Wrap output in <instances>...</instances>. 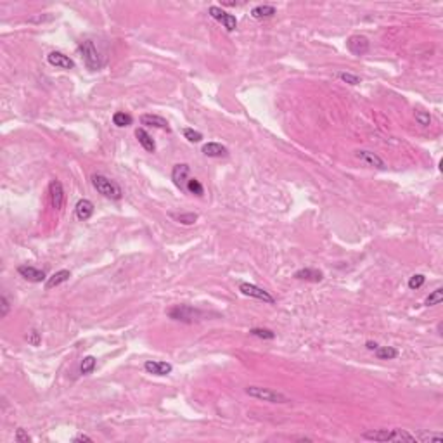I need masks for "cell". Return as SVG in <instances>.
I'll list each match as a JSON object with an SVG mask.
<instances>
[{
    "mask_svg": "<svg viewBox=\"0 0 443 443\" xmlns=\"http://www.w3.org/2000/svg\"><path fill=\"white\" fill-rule=\"evenodd\" d=\"M362 438L372 441H417L416 434H410L407 429H374V431H365Z\"/></svg>",
    "mask_w": 443,
    "mask_h": 443,
    "instance_id": "obj_1",
    "label": "cell"
},
{
    "mask_svg": "<svg viewBox=\"0 0 443 443\" xmlns=\"http://www.w3.org/2000/svg\"><path fill=\"white\" fill-rule=\"evenodd\" d=\"M92 185L97 192L103 194V196L108 199H113V201H118V199H121V196H123V190H121L120 184L113 180V178L101 175V173L92 175Z\"/></svg>",
    "mask_w": 443,
    "mask_h": 443,
    "instance_id": "obj_2",
    "label": "cell"
},
{
    "mask_svg": "<svg viewBox=\"0 0 443 443\" xmlns=\"http://www.w3.org/2000/svg\"><path fill=\"white\" fill-rule=\"evenodd\" d=\"M168 317L177 322H185V324H192L201 320L203 317H206V314L203 310H199L196 307H190V305H177V307L170 308Z\"/></svg>",
    "mask_w": 443,
    "mask_h": 443,
    "instance_id": "obj_3",
    "label": "cell"
},
{
    "mask_svg": "<svg viewBox=\"0 0 443 443\" xmlns=\"http://www.w3.org/2000/svg\"><path fill=\"white\" fill-rule=\"evenodd\" d=\"M78 52H80V56H82L85 66H87L90 71H97L103 68V64H104L103 56L99 54V51H97V47L93 45L92 40H85V42L80 43Z\"/></svg>",
    "mask_w": 443,
    "mask_h": 443,
    "instance_id": "obj_4",
    "label": "cell"
},
{
    "mask_svg": "<svg viewBox=\"0 0 443 443\" xmlns=\"http://www.w3.org/2000/svg\"><path fill=\"white\" fill-rule=\"evenodd\" d=\"M244 391L246 395H250L251 398L268 402V404H287V402H291L284 393L275 391V389H270V388H262V386H246Z\"/></svg>",
    "mask_w": 443,
    "mask_h": 443,
    "instance_id": "obj_5",
    "label": "cell"
},
{
    "mask_svg": "<svg viewBox=\"0 0 443 443\" xmlns=\"http://www.w3.org/2000/svg\"><path fill=\"white\" fill-rule=\"evenodd\" d=\"M239 291H241L244 296L260 300V302H263V303H268V305L275 303V298L270 294V292L262 289V287H258V286H255V284H251V282H241L239 284Z\"/></svg>",
    "mask_w": 443,
    "mask_h": 443,
    "instance_id": "obj_6",
    "label": "cell"
},
{
    "mask_svg": "<svg viewBox=\"0 0 443 443\" xmlns=\"http://www.w3.org/2000/svg\"><path fill=\"white\" fill-rule=\"evenodd\" d=\"M208 12H210L211 18L217 19L218 23L223 24V28H225L227 31H234L235 28H237V19H235V16L229 14V12H225L223 9H220V7L211 6L208 9Z\"/></svg>",
    "mask_w": 443,
    "mask_h": 443,
    "instance_id": "obj_7",
    "label": "cell"
},
{
    "mask_svg": "<svg viewBox=\"0 0 443 443\" xmlns=\"http://www.w3.org/2000/svg\"><path fill=\"white\" fill-rule=\"evenodd\" d=\"M347 47L353 56H364L367 54L369 48H371V42H369V38L364 35H352L350 38L347 40Z\"/></svg>",
    "mask_w": 443,
    "mask_h": 443,
    "instance_id": "obj_8",
    "label": "cell"
},
{
    "mask_svg": "<svg viewBox=\"0 0 443 443\" xmlns=\"http://www.w3.org/2000/svg\"><path fill=\"white\" fill-rule=\"evenodd\" d=\"M64 187L63 184L58 180V178H54V180H51V184H48V199H51V206L54 210H61L64 206Z\"/></svg>",
    "mask_w": 443,
    "mask_h": 443,
    "instance_id": "obj_9",
    "label": "cell"
},
{
    "mask_svg": "<svg viewBox=\"0 0 443 443\" xmlns=\"http://www.w3.org/2000/svg\"><path fill=\"white\" fill-rule=\"evenodd\" d=\"M355 158L357 160H360L362 163L372 166V168H381V170L386 168V163H384L383 158L372 151H367V149H359V151H355Z\"/></svg>",
    "mask_w": 443,
    "mask_h": 443,
    "instance_id": "obj_10",
    "label": "cell"
},
{
    "mask_svg": "<svg viewBox=\"0 0 443 443\" xmlns=\"http://www.w3.org/2000/svg\"><path fill=\"white\" fill-rule=\"evenodd\" d=\"M190 175V166L187 163H178L172 170V180L180 190H185V184Z\"/></svg>",
    "mask_w": 443,
    "mask_h": 443,
    "instance_id": "obj_11",
    "label": "cell"
},
{
    "mask_svg": "<svg viewBox=\"0 0 443 443\" xmlns=\"http://www.w3.org/2000/svg\"><path fill=\"white\" fill-rule=\"evenodd\" d=\"M47 61L51 66H56L59 68V70H73L75 68V61H73L70 56L63 54V52H51V54L47 56Z\"/></svg>",
    "mask_w": 443,
    "mask_h": 443,
    "instance_id": "obj_12",
    "label": "cell"
},
{
    "mask_svg": "<svg viewBox=\"0 0 443 443\" xmlns=\"http://www.w3.org/2000/svg\"><path fill=\"white\" fill-rule=\"evenodd\" d=\"M144 369L149 374H154V376H168V374H172L173 371L172 364L163 360H147L144 364Z\"/></svg>",
    "mask_w": 443,
    "mask_h": 443,
    "instance_id": "obj_13",
    "label": "cell"
},
{
    "mask_svg": "<svg viewBox=\"0 0 443 443\" xmlns=\"http://www.w3.org/2000/svg\"><path fill=\"white\" fill-rule=\"evenodd\" d=\"M18 274L21 275L23 279L30 280V282H42V280L47 279L45 272L40 270V268H36V267H31V265L18 267Z\"/></svg>",
    "mask_w": 443,
    "mask_h": 443,
    "instance_id": "obj_14",
    "label": "cell"
},
{
    "mask_svg": "<svg viewBox=\"0 0 443 443\" xmlns=\"http://www.w3.org/2000/svg\"><path fill=\"white\" fill-rule=\"evenodd\" d=\"M201 153L205 154L206 158H227L229 156V149L225 147L220 142H208V144L203 145Z\"/></svg>",
    "mask_w": 443,
    "mask_h": 443,
    "instance_id": "obj_15",
    "label": "cell"
},
{
    "mask_svg": "<svg viewBox=\"0 0 443 443\" xmlns=\"http://www.w3.org/2000/svg\"><path fill=\"white\" fill-rule=\"evenodd\" d=\"M140 123L145 125V127H153V128L165 130V132H172V128H170L168 121H166L163 116H158V115H142L140 116Z\"/></svg>",
    "mask_w": 443,
    "mask_h": 443,
    "instance_id": "obj_16",
    "label": "cell"
},
{
    "mask_svg": "<svg viewBox=\"0 0 443 443\" xmlns=\"http://www.w3.org/2000/svg\"><path fill=\"white\" fill-rule=\"evenodd\" d=\"M294 279L307 280V282H320L324 279V274L317 268H300L294 272Z\"/></svg>",
    "mask_w": 443,
    "mask_h": 443,
    "instance_id": "obj_17",
    "label": "cell"
},
{
    "mask_svg": "<svg viewBox=\"0 0 443 443\" xmlns=\"http://www.w3.org/2000/svg\"><path fill=\"white\" fill-rule=\"evenodd\" d=\"M75 213H76V218H78V220H82V222L88 220V218L93 215V203L90 201V199H80L75 206Z\"/></svg>",
    "mask_w": 443,
    "mask_h": 443,
    "instance_id": "obj_18",
    "label": "cell"
},
{
    "mask_svg": "<svg viewBox=\"0 0 443 443\" xmlns=\"http://www.w3.org/2000/svg\"><path fill=\"white\" fill-rule=\"evenodd\" d=\"M71 277V272L70 270H58L54 272V274L51 275V277H47L45 280V289H54V287L61 286L63 282H66V280H70Z\"/></svg>",
    "mask_w": 443,
    "mask_h": 443,
    "instance_id": "obj_19",
    "label": "cell"
},
{
    "mask_svg": "<svg viewBox=\"0 0 443 443\" xmlns=\"http://www.w3.org/2000/svg\"><path fill=\"white\" fill-rule=\"evenodd\" d=\"M135 137H137V140H139V144H140L142 147H144L147 153H154V151H156V144H154L153 137L149 135V133L145 132L144 128H137V130H135Z\"/></svg>",
    "mask_w": 443,
    "mask_h": 443,
    "instance_id": "obj_20",
    "label": "cell"
},
{
    "mask_svg": "<svg viewBox=\"0 0 443 443\" xmlns=\"http://www.w3.org/2000/svg\"><path fill=\"white\" fill-rule=\"evenodd\" d=\"M277 12L274 6H268V4H262V6H257L251 9V16L255 19H268Z\"/></svg>",
    "mask_w": 443,
    "mask_h": 443,
    "instance_id": "obj_21",
    "label": "cell"
},
{
    "mask_svg": "<svg viewBox=\"0 0 443 443\" xmlns=\"http://www.w3.org/2000/svg\"><path fill=\"white\" fill-rule=\"evenodd\" d=\"M168 217L173 218V220L178 222V223H182V225H192V223L198 222L199 215L198 213H175V211H170Z\"/></svg>",
    "mask_w": 443,
    "mask_h": 443,
    "instance_id": "obj_22",
    "label": "cell"
},
{
    "mask_svg": "<svg viewBox=\"0 0 443 443\" xmlns=\"http://www.w3.org/2000/svg\"><path fill=\"white\" fill-rule=\"evenodd\" d=\"M374 355L379 360H393L398 357V350L393 347H377V350H374Z\"/></svg>",
    "mask_w": 443,
    "mask_h": 443,
    "instance_id": "obj_23",
    "label": "cell"
},
{
    "mask_svg": "<svg viewBox=\"0 0 443 443\" xmlns=\"http://www.w3.org/2000/svg\"><path fill=\"white\" fill-rule=\"evenodd\" d=\"M185 190L189 194H192V196H198V198L205 196V187H203V184L198 180V178H189L185 184Z\"/></svg>",
    "mask_w": 443,
    "mask_h": 443,
    "instance_id": "obj_24",
    "label": "cell"
},
{
    "mask_svg": "<svg viewBox=\"0 0 443 443\" xmlns=\"http://www.w3.org/2000/svg\"><path fill=\"white\" fill-rule=\"evenodd\" d=\"M95 365H97V359H95V357H92V355L83 357V360L80 362V374H83V376H88V374L93 372Z\"/></svg>",
    "mask_w": 443,
    "mask_h": 443,
    "instance_id": "obj_25",
    "label": "cell"
},
{
    "mask_svg": "<svg viewBox=\"0 0 443 443\" xmlns=\"http://www.w3.org/2000/svg\"><path fill=\"white\" fill-rule=\"evenodd\" d=\"M113 123L116 125V127L120 128H125V127H130V125L133 123V118L128 115V113H123V111H118L113 115Z\"/></svg>",
    "mask_w": 443,
    "mask_h": 443,
    "instance_id": "obj_26",
    "label": "cell"
},
{
    "mask_svg": "<svg viewBox=\"0 0 443 443\" xmlns=\"http://www.w3.org/2000/svg\"><path fill=\"white\" fill-rule=\"evenodd\" d=\"M250 334L255 336V338L260 339H274L275 338V332L270 331V329H263V327H253L250 329Z\"/></svg>",
    "mask_w": 443,
    "mask_h": 443,
    "instance_id": "obj_27",
    "label": "cell"
},
{
    "mask_svg": "<svg viewBox=\"0 0 443 443\" xmlns=\"http://www.w3.org/2000/svg\"><path fill=\"white\" fill-rule=\"evenodd\" d=\"M443 302V289L441 287H438V289H434L431 294L426 298L424 305L426 307H434V305H440Z\"/></svg>",
    "mask_w": 443,
    "mask_h": 443,
    "instance_id": "obj_28",
    "label": "cell"
},
{
    "mask_svg": "<svg viewBox=\"0 0 443 443\" xmlns=\"http://www.w3.org/2000/svg\"><path fill=\"white\" fill-rule=\"evenodd\" d=\"M336 76H338L341 82H344L348 85H359L360 83V76L353 75V73H348V71H338L336 73Z\"/></svg>",
    "mask_w": 443,
    "mask_h": 443,
    "instance_id": "obj_29",
    "label": "cell"
},
{
    "mask_svg": "<svg viewBox=\"0 0 443 443\" xmlns=\"http://www.w3.org/2000/svg\"><path fill=\"white\" fill-rule=\"evenodd\" d=\"M417 441L422 443H443V436L440 433H421Z\"/></svg>",
    "mask_w": 443,
    "mask_h": 443,
    "instance_id": "obj_30",
    "label": "cell"
},
{
    "mask_svg": "<svg viewBox=\"0 0 443 443\" xmlns=\"http://www.w3.org/2000/svg\"><path fill=\"white\" fill-rule=\"evenodd\" d=\"M414 118H416V121L421 127H429V123H431V115L428 111H416Z\"/></svg>",
    "mask_w": 443,
    "mask_h": 443,
    "instance_id": "obj_31",
    "label": "cell"
},
{
    "mask_svg": "<svg viewBox=\"0 0 443 443\" xmlns=\"http://www.w3.org/2000/svg\"><path fill=\"white\" fill-rule=\"evenodd\" d=\"M184 137L189 142H192V144L203 140V133L198 132V130H194V128H184Z\"/></svg>",
    "mask_w": 443,
    "mask_h": 443,
    "instance_id": "obj_32",
    "label": "cell"
},
{
    "mask_svg": "<svg viewBox=\"0 0 443 443\" xmlns=\"http://www.w3.org/2000/svg\"><path fill=\"white\" fill-rule=\"evenodd\" d=\"M424 282H426L424 275L416 274V275H412V277L409 279V287H410V289H419V287L424 286Z\"/></svg>",
    "mask_w": 443,
    "mask_h": 443,
    "instance_id": "obj_33",
    "label": "cell"
},
{
    "mask_svg": "<svg viewBox=\"0 0 443 443\" xmlns=\"http://www.w3.org/2000/svg\"><path fill=\"white\" fill-rule=\"evenodd\" d=\"M26 339H28V343H30L31 347H38V344L42 343V334H40L36 329H31V331L26 334Z\"/></svg>",
    "mask_w": 443,
    "mask_h": 443,
    "instance_id": "obj_34",
    "label": "cell"
},
{
    "mask_svg": "<svg viewBox=\"0 0 443 443\" xmlns=\"http://www.w3.org/2000/svg\"><path fill=\"white\" fill-rule=\"evenodd\" d=\"M0 307H2V310H0V317H7V314H9V310H11V303H9V300H7V296L6 294H2L0 296Z\"/></svg>",
    "mask_w": 443,
    "mask_h": 443,
    "instance_id": "obj_35",
    "label": "cell"
},
{
    "mask_svg": "<svg viewBox=\"0 0 443 443\" xmlns=\"http://www.w3.org/2000/svg\"><path fill=\"white\" fill-rule=\"evenodd\" d=\"M16 441H19V443H30L31 441V436L28 433H24V429L23 428H19L18 431H16Z\"/></svg>",
    "mask_w": 443,
    "mask_h": 443,
    "instance_id": "obj_36",
    "label": "cell"
},
{
    "mask_svg": "<svg viewBox=\"0 0 443 443\" xmlns=\"http://www.w3.org/2000/svg\"><path fill=\"white\" fill-rule=\"evenodd\" d=\"M73 441L75 443H82V441H87V443H93V440L90 436H87V434H76L75 438H73Z\"/></svg>",
    "mask_w": 443,
    "mask_h": 443,
    "instance_id": "obj_37",
    "label": "cell"
},
{
    "mask_svg": "<svg viewBox=\"0 0 443 443\" xmlns=\"http://www.w3.org/2000/svg\"><path fill=\"white\" fill-rule=\"evenodd\" d=\"M365 347H367V350L374 352V350H377V347H379V344H377L376 341H367V343H365Z\"/></svg>",
    "mask_w": 443,
    "mask_h": 443,
    "instance_id": "obj_38",
    "label": "cell"
}]
</instances>
